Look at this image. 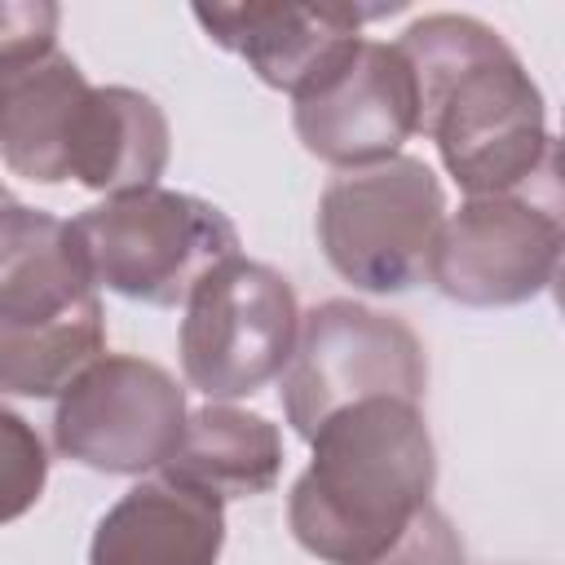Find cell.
I'll return each mask as SVG.
<instances>
[{"label": "cell", "instance_id": "obj_1", "mask_svg": "<svg viewBox=\"0 0 565 565\" xmlns=\"http://www.w3.org/2000/svg\"><path fill=\"white\" fill-rule=\"evenodd\" d=\"M397 49L415 79L419 132L437 141L468 199L556 177L543 97L499 31L468 13H428L402 31Z\"/></svg>", "mask_w": 565, "mask_h": 565}, {"label": "cell", "instance_id": "obj_2", "mask_svg": "<svg viewBox=\"0 0 565 565\" xmlns=\"http://www.w3.org/2000/svg\"><path fill=\"white\" fill-rule=\"evenodd\" d=\"M313 463L291 486L296 543L327 565H371L428 503L437 455L419 402L366 397L313 437Z\"/></svg>", "mask_w": 565, "mask_h": 565}, {"label": "cell", "instance_id": "obj_3", "mask_svg": "<svg viewBox=\"0 0 565 565\" xmlns=\"http://www.w3.org/2000/svg\"><path fill=\"white\" fill-rule=\"evenodd\" d=\"M106 353L102 300L66 221L0 207V393L62 397Z\"/></svg>", "mask_w": 565, "mask_h": 565}, {"label": "cell", "instance_id": "obj_4", "mask_svg": "<svg viewBox=\"0 0 565 565\" xmlns=\"http://www.w3.org/2000/svg\"><path fill=\"white\" fill-rule=\"evenodd\" d=\"M71 247L93 287L146 305H185L194 282L238 256L234 221L181 190H128L66 221Z\"/></svg>", "mask_w": 565, "mask_h": 565}, {"label": "cell", "instance_id": "obj_5", "mask_svg": "<svg viewBox=\"0 0 565 565\" xmlns=\"http://www.w3.org/2000/svg\"><path fill=\"white\" fill-rule=\"evenodd\" d=\"M441 216L446 199L433 168L393 154L327 181L318 199V243L344 282L362 291H406L428 269Z\"/></svg>", "mask_w": 565, "mask_h": 565}, {"label": "cell", "instance_id": "obj_6", "mask_svg": "<svg viewBox=\"0 0 565 565\" xmlns=\"http://www.w3.org/2000/svg\"><path fill=\"white\" fill-rule=\"evenodd\" d=\"M300 335L291 282L247 256L207 269L185 296L181 375L212 402L247 397L278 380Z\"/></svg>", "mask_w": 565, "mask_h": 565}, {"label": "cell", "instance_id": "obj_7", "mask_svg": "<svg viewBox=\"0 0 565 565\" xmlns=\"http://www.w3.org/2000/svg\"><path fill=\"white\" fill-rule=\"evenodd\" d=\"M424 384V344L402 318L353 300H327L300 318V335L282 371V411L309 441L335 411L366 397L419 402Z\"/></svg>", "mask_w": 565, "mask_h": 565}, {"label": "cell", "instance_id": "obj_8", "mask_svg": "<svg viewBox=\"0 0 565 565\" xmlns=\"http://www.w3.org/2000/svg\"><path fill=\"white\" fill-rule=\"evenodd\" d=\"M185 388L146 358L102 353L57 397L53 446L93 472H150L177 450Z\"/></svg>", "mask_w": 565, "mask_h": 565}, {"label": "cell", "instance_id": "obj_9", "mask_svg": "<svg viewBox=\"0 0 565 565\" xmlns=\"http://www.w3.org/2000/svg\"><path fill=\"white\" fill-rule=\"evenodd\" d=\"M561 243L556 203L516 194L468 199L459 212L441 216L424 278L459 305H521L556 282Z\"/></svg>", "mask_w": 565, "mask_h": 565}, {"label": "cell", "instance_id": "obj_10", "mask_svg": "<svg viewBox=\"0 0 565 565\" xmlns=\"http://www.w3.org/2000/svg\"><path fill=\"white\" fill-rule=\"evenodd\" d=\"M291 124L300 146L340 172L393 159L419 132V97L402 49L358 40L322 84L296 97Z\"/></svg>", "mask_w": 565, "mask_h": 565}, {"label": "cell", "instance_id": "obj_11", "mask_svg": "<svg viewBox=\"0 0 565 565\" xmlns=\"http://www.w3.org/2000/svg\"><path fill=\"white\" fill-rule=\"evenodd\" d=\"M388 9L366 4H282V0H247V4H194V22L212 44L238 53L269 88L309 93L322 84L349 49L362 40V22Z\"/></svg>", "mask_w": 565, "mask_h": 565}, {"label": "cell", "instance_id": "obj_12", "mask_svg": "<svg viewBox=\"0 0 565 565\" xmlns=\"http://www.w3.org/2000/svg\"><path fill=\"white\" fill-rule=\"evenodd\" d=\"M225 508L181 481L132 486L93 530L88 565H216Z\"/></svg>", "mask_w": 565, "mask_h": 565}, {"label": "cell", "instance_id": "obj_13", "mask_svg": "<svg viewBox=\"0 0 565 565\" xmlns=\"http://www.w3.org/2000/svg\"><path fill=\"white\" fill-rule=\"evenodd\" d=\"M163 168H168L163 110L137 88L88 84L66 146V177L110 199L128 190H150L163 177Z\"/></svg>", "mask_w": 565, "mask_h": 565}, {"label": "cell", "instance_id": "obj_14", "mask_svg": "<svg viewBox=\"0 0 565 565\" xmlns=\"http://www.w3.org/2000/svg\"><path fill=\"white\" fill-rule=\"evenodd\" d=\"M84 93L88 79L62 49L13 62L0 79V159L26 181H66V146Z\"/></svg>", "mask_w": 565, "mask_h": 565}, {"label": "cell", "instance_id": "obj_15", "mask_svg": "<svg viewBox=\"0 0 565 565\" xmlns=\"http://www.w3.org/2000/svg\"><path fill=\"white\" fill-rule=\"evenodd\" d=\"M282 472V437L278 428L225 402H207L203 411L185 415L177 450L163 459V477L181 481L216 503L265 494Z\"/></svg>", "mask_w": 565, "mask_h": 565}, {"label": "cell", "instance_id": "obj_16", "mask_svg": "<svg viewBox=\"0 0 565 565\" xmlns=\"http://www.w3.org/2000/svg\"><path fill=\"white\" fill-rule=\"evenodd\" d=\"M44 477H49L44 441L22 415L0 406V525L18 521L40 503Z\"/></svg>", "mask_w": 565, "mask_h": 565}, {"label": "cell", "instance_id": "obj_17", "mask_svg": "<svg viewBox=\"0 0 565 565\" xmlns=\"http://www.w3.org/2000/svg\"><path fill=\"white\" fill-rule=\"evenodd\" d=\"M371 565H468V561H463V543H459L450 516L441 508L424 503L411 516V525L393 539V547Z\"/></svg>", "mask_w": 565, "mask_h": 565}, {"label": "cell", "instance_id": "obj_18", "mask_svg": "<svg viewBox=\"0 0 565 565\" xmlns=\"http://www.w3.org/2000/svg\"><path fill=\"white\" fill-rule=\"evenodd\" d=\"M57 4L44 0H0V62L57 49Z\"/></svg>", "mask_w": 565, "mask_h": 565}, {"label": "cell", "instance_id": "obj_19", "mask_svg": "<svg viewBox=\"0 0 565 565\" xmlns=\"http://www.w3.org/2000/svg\"><path fill=\"white\" fill-rule=\"evenodd\" d=\"M9 203H13V199H9V190L0 185V207H9Z\"/></svg>", "mask_w": 565, "mask_h": 565}, {"label": "cell", "instance_id": "obj_20", "mask_svg": "<svg viewBox=\"0 0 565 565\" xmlns=\"http://www.w3.org/2000/svg\"><path fill=\"white\" fill-rule=\"evenodd\" d=\"M18 62H26V57H18ZM9 66H13V62H0V79H4V71H9Z\"/></svg>", "mask_w": 565, "mask_h": 565}]
</instances>
